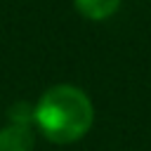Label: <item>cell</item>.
Returning a JSON list of instances; mask_svg holds the SVG:
<instances>
[{
	"mask_svg": "<svg viewBox=\"0 0 151 151\" xmlns=\"http://www.w3.org/2000/svg\"><path fill=\"white\" fill-rule=\"evenodd\" d=\"M33 109L35 127L54 144H73L83 139L94 123V106L87 92L66 83L47 87Z\"/></svg>",
	"mask_w": 151,
	"mask_h": 151,
	"instance_id": "cell-1",
	"label": "cell"
},
{
	"mask_svg": "<svg viewBox=\"0 0 151 151\" xmlns=\"http://www.w3.org/2000/svg\"><path fill=\"white\" fill-rule=\"evenodd\" d=\"M33 146H35L33 127L14 123L0 127V151H33Z\"/></svg>",
	"mask_w": 151,
	"mask_h": 151,
	"instance_id": "cell-2",
	"label": "cell"
},
{
	"mask_svg": "<svg viewBox=\"0 0 151 151\" xmlns=\"http://www.w3.org/2000/svg\"><path fill=\"white\" fill-rule=\"evenodd\" d=\"M120 2L123 0H73L76 9L90 19V21H104V19H111L118 9H120Z\"/></svg>",
	"mask_w": 151,
	"mask_h": 151,
	"instance_id": "cell-3",
	"label": "cell"
},
{
	"mask_svg": "<svg viewBox=\"0 0 151 151\" xmlns=\"http://www.w3.org/2000/svg\"><path fill=\"white\" fill-rule=\"evenodd\" d=\"M33 113H35V109H33V104H28V101H14L9 109H7V118H9V123H14V125H33Z\"/></svg>",
	"mask_w": 151,
	"mask_h": 151,
	"instance_id": "cell-4",
	"label": "cell"
}]
</instances>
